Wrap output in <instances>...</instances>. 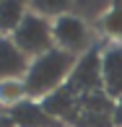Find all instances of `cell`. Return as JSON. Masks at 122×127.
I'll list each match as a JSON object with an SVG mask.
<instances>
[{"label":"cell","instance_id":"obj_1","mask_svg":"<svg viewBox=\"0 0 122 127\" xmlns=\"http://www.w3.org/2000/svg\"><path fill=\"white\" fill-rule=\"evenodd\" d=\"M75 62H78V57L70 55V52L65 49H49L47 55L42 57H34L31 65H29L26 70V91H29V99H47L52 96L55 91H60L62 86L68 83V78H70Z\"/></svg>","mask_w":122,"mask_h":127},{"label":"cell","instance_id":"obj_2","mask_svg":"<svg viewBox=\"0 0 122 127\" xmlns=\"http://www.w3.org/2000/svg\"><path fill=\"white\" fill-rule=\"evenodd\" d=\"M13 44L18 47L29 60L34 57H42L47 55L49 49H55V36H52V21L44 18V16L34 13L29 8V13L24 16V21L18 24L13 34H10Z\"/></svg>","mask_w":122,"mask_h":127},{"label":"cell","instance_id":"obj_3","mask_svg":"<svg viewBox=\"0 0 122 127\" xmlns=\"http://www.w3.org/2000/svg\"><path fill=\"white\" fill-rule=\"evenodd\" d=\"M52 36H55L57 49H65L75 57L94 49V31H91V26L83 18H78L73 10L52 21Z\"/></svg>","mask_w":122,"mask_h":127},{"label":"cell","instance_id":"obj_4","mask_svg":"<svg viewBox=\"0 0 122 127\" xmlns=\"http://www.w3.org/2000/svg\"><path fill=\"white\" fill-rule=\"evenodd\" d=\"M65 86L78 99L101 94L104 91V86H101V52L91 49V52H86V55H81Z\"/></svg>","mask_w":122,"mask_h":127},{"label":"cell","instance_id":"obj_5","mask_svg":"<svg viewBox=\"0 0 122 127\" xmlns=\"http://www.w3.org/2000/svg\"><path fill=\"white\" fill-rule=\"evenodd\" d=\"M101 86L109 99H122V44L101 49Z\"/></svg>","mask_w":122,"mask_h":127},{"label":"cell","instance_id":"obj_6","mask_svg":"<svg viewBox=\"0 0 122 127\" xmlns=\"http://www.w3.org/2000/svg\"><path fill=\"white\" fill-rule=\"evenodd\" d=\"M8 117L13 119L16 127H62V122L49 117L47 109L39 101H34V99H26V101L16 104V106H10Z\"/></svg>","mask_w":122,"mask_h":127},{"label":"cell","instance_id":"obj_7","mask_svg":"<svg viewBox=\"0 0 122 127\" xmlns=\"http://www.w3.org/2000/svg\"><path fill=\"white\" fill-rule=\"evenodd\" d=\"M31 60L13 44L10 36H0V83L3 80H16L26 78V70Z\"/></svg>","mask_w":122,"mask_h":127},{"label":"cell","instance_id":"obj_8","mask_svg":"<svg viewBox=\"0 0 122 127\" xmlns=\"http://www.w3.org/2000/svg\"><path fill=\"white\" fill-rule=\"evenodd\" d=\"M26 13H29V5L18 3V0H3L0 3V31L13 34Z\"/></svg>","mask_w":122,"mask_h":127},{"label":"cell","instance_id":"obj_9","mask_svg":"<svg viewBox=\"0 0 122 127\" xmlns=\"http://www.w3.org/2000/svg\"><path fill=\"white\" fill-rule=\"evenodd\" d=\"M29 99V91H26V83L24 78H16V80H3L0 83V104L3 106H16V104L26 101Z\"/></svg>","mask_w":122,"mask_h":127},{"label":"cell","instance_id":"obj_10","mask_svg":"<svg viewBox=\"0 0 122 127\" xmlns=\"http://www.w3.org/2000/svg\"><path fill=\"white\" fill-rule=\"evenodd\" d=\"M99 29H101L107 36L122 42V3H112L109 5V10L104 13V18L99 21Z\"/></svg>","mask_w":122,"mask_h":127},{"label":"cell","instance_id":"obj_11","mask_svg":"<svg viewBox=\"0 0 122 127\" xmlns=\"http://www.w3.org/2000/svg\"><path fill=\"white\" fill-rule=\"evenodd\" d=\"M112 127H122V99L114 101V112H112Z\"/></svg>","mask_w":122,"mask_h":127},{"label":"cell","instance_id":"obj_12","mask_svg":"<svg viewBox=\"0 0 122 127\" xmlns=\"http://www.w3.org/2000/svg\"><path fill=\"white\" fill-rule=\"evenodd\" d=\"M0 127H16V125H13V119L8 114H0Z\"/></svg>","mask_w":122,"mask_h":127}]
</instances>
